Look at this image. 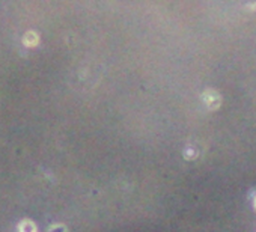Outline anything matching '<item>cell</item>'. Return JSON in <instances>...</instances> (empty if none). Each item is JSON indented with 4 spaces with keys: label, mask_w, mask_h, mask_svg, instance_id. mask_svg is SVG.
Wrapping results in <instances>:
<instances>
[{
    "label": "cell",
    "mask_w": 256,
    "mask_h": 232,
    "mask_svg": "<svg viewBox=\"0 0 256 232\" xmlns=\"http://www.w3.org/2000/svg\"><path fill=\"white\" fill-rule=\"evenodd\" d=\"M254 206H256V196H254Z\"/></svg>",
    "instance_id": "cell-4"
},
{
    "label": "cell",
    "mask_w": 256,
    "mask_h": 232,
    "mask_svg": "<svg viewBox=\"0 0 256 232\" xmlns=\"http://www.w3.org/2000/svg\"><path fill=\"white\" fill-rule=\"evenodd\" d=\"M23 46L28 47V48H35L38 44H40V35L34 30H29L23 35V40H22Z\"/></svg>",
    "instance_id": "cell-1"
},
{
    "label": "cell",
    "mask_w": 256,
    "mask_h": 232,
    "mask_svg": "<svg viewBox=\"0 0 256 232\" xmlns=\"http://www.w3.org/2000/svg\"><path fill=\"white\" fill-rule=\"evenodd\" d=\"M48 232H66V229L62 224H54V226H52V229Z\"/></svg>",
    "instance_id": "cell-3"
},
{
    "label": "cell",
    "mask_w": 256,
    "mask_h": 232,
    "mask_svg": "<svg viewBox=\"0 0 256 232\" xmlns=\"http://www.w3.org/2000/svg\"><path fill=\"white\" fill-rule=\"evenodd\" d=\"M18 232H38V230H36V226L32 220H23L18 224Z\"/></svg>",
    "instance_id": "cell-2"
}]
</instances>
